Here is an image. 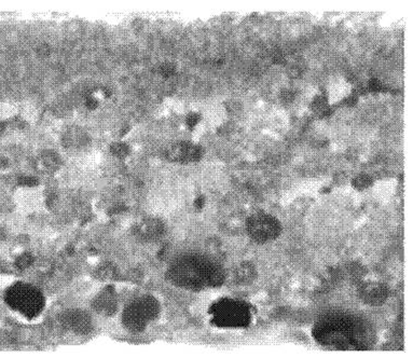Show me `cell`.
Returning <instances> with one entry per match:
<instances>
[{
	"label": "cell",
	"instance_id": "cell-23",
	"mask_svg": "<svg viewBox=\"0 0 413 358\" xmlns=\"http://www.w3.org/2000/svg\"><path fill=\"white\" fill-rule=\"evenodd\" d=\"M6 238H7V231L3 227H0V243L5 241Z\"/></svg>",
	"mask_w": 413,
	"mask_h": 358
},
{
	"label": "cell",
	"instance_id": "cell-18",
	"mask_svg": "<svg viewBox=\"0 0 413 358\" xmlns=\"http://www.w3.org/2000/svg\"><path fill=\"white\" fill-rule=\"evenodd\" d=\"M372 177H369L368 175H359L356 178L353 180V186L356 189H366L369 186H372Z\"/></svg>",
	"mask_w": 413,
	"mask_h": 358
},
{
	"label": "cell",
	"instance_id": "cell-4",
	"mask_svg": "<svg viewBox=\"0 0 413 358\" xmlns=\"http://www.w3.org/2000/svg\"><path fill=\"white\" fill-rule=\"evenodd\" d=\"M8 307L25 319L39 317L46 307L45 294L39 288L28 283H15L5 292Z\"/></svg>",
	"mask_w": 413,
	"mask_h": 358
},
{
	"label": "cell",
	"instance_id": "cell-12",
	"mask_svg": "<svg viewBox=\"0 0 413 358\" xmlns=\"http://www.w3.org/2000/svg\"><path fill=\"white\" fill-rule=\"evenodd\" d=\"M61 160L57 152L47 150L38 156L34 161L35 169L44 174H52L61 167Z\"/></svg>",
	"mask_w": 413,
	"mask_h": 358
},
{
	"label": "cell",
	"instance_id": "cell-20",
	"mask_svg": "<svg viewBox=\"0 0 413 358\" xmlns=\"http://www.w3.org/2000/svg\"><path fill=\"white\" fill-rule=\"evenodd\" d=\"M199 121L200 117L199 115H195V113H191V115H188L187 124L188 126H190V128H193V126H195Z\"/></svg>",
	"mask_w": 413,
	"mask_h": 358
},
{
	"label": "cell",
	"instance_id": "cell-24",
	"mask_svg": "<svg viewBox=\"0 0 413 358\" xmlns=\"http://www.w3.org/2000/svg\"><path fill=\"white\" fill-rule=\"evenodd\" d=\"M6 129H7V123H6V121L1 120V119H0V135L3 134Z\"/></svg>",
	"mask_w": 413,
	"mask_h": 358
},
{
	"label": "cell",
	"instance_id": "cell-21",
	"mask_svg": "<svg viewBox=\"0 0 413 358\" xmlns=\"http://www.w3.org/2000/svg\"><path fill=\"white\" fill-rule=\"evenodd\" d=\"M205 205V199L203 196H198L195 201V207L197 209H202Z\"/></svg>",
	"mask_w": 413,
	"mask_h": 358
},
{
	"label": "cell",
	"instance_id": "cell-17",
	"mask_svg": "<svg viewBox=\"0 0 413 358\" xmlns=\"http://www.w3.org/2000/svg\"><path fill=\"white\" fill-rule=\"evenodd\" d=\"M111 151L113 156H116L117 158L120 159H124L130 155V147L126 145V142H113V145L111 146Z\"/></svg>",
	"mask_w": 413,
	"mask_h": 358
},
{
	"label": "cell",
	"instance_id": "cell-2",
	"mask_svg": "<svg viewBox=\"0 0 413 358\" xmlns=\"http://www.w3.org/2000/svg\"><path fill=\"white\" fill-rule=\"evenodd\" d=\"M171 284L182 290L201 292L224 284L227 273L217 261L202 255H184L173 261L166 271Z\"/></svg>",
	"mask_w": 413,
	"mask_h": 358
},
{
	"label": "cell",
	"instance_id": "cell-14",
	"mask_svg": "<svg viewBox=\"0 0 413 358\" xmlns=\"http://www.w3.org/2000/svg\"><path fill=\"white\" fill-rule=\"evenodd\" d=\"M232 279L236 285H251L257 279V269L253 263H241L232 271Z\"/></svg>",
	"mask_w": 413,
	"mask_h": 358
},
{
	"label": "cell",
	"instance_id": "cell-3",
	"mask_svg": "<svg viewBox=\"0 0 413 358\" xmlns=\"http://www.w3.org/2000/svg\"><path fill=\"white\" fill-rule=\"evenodd\" d=\"M211 324L218 328L241 329L253 323V312L247 302L234 298H220L209 308Z\"/></svg>",
	"mask_w": 413,
	"mask_h": 358
},
{
	"label": "cell",
	"instance_id": "cell-7",
	"mask_svg": "<svg viewBox=\"0 0 413 358\" xmlns=\"http://www.w3.org/2000/svg\"><path fill=\"white\" fill-rule=\"evenodd\" d=\"M204 155L201 146L191 142H174L164 150L165 159L173 163H195L200 161Z\"/></svg>",
	"mask_w": 413,
	"mask_h": 358
},
{
	"label": "cell",
	"instance_id": "cell-10",
	"mask_svg": "<svg viewBox=\"0 0 413 358\" xmlns=\"http://www.w3.org/2000/svg\"><path fill=\"white\" fill-rule=\"evenodd\" d=\"M358 297L370 307H380L390 297L389 288L380 282H365L358 288Z\"/></svg>",
	"mask_w": 413,
	"mask_h": 358
},
{
	"label": "cell",
	"instance_id": "cell-15",
	"mask_svg": "<svg viewBox=\"0 0 413 358\" xmlns=\"http://www.w3.org/2000/svg\"><path fill=\"white\" fill-rule=\"evenodd\" d=\"M119 276V271L116 265L113 263H104L99 265L95 271V277L103 282H113Z\"/></svg>",
	"mask_w": 413,
	"mask_h": 358
},
{
	"label": "cell",
	"instance_id": "cell-11",
	"mask_svg": "<svg viewBox=\"0 0 413 358\" xmlns=\"http://www.w3.org/2000/svg\"><path fill=\"white\" fill-rule=\"evenodd\" d=\"M118 304L116 292L111 285L96 294L92 301L94 311L105 317H113L118 310Z\"/></svg>",
	"mask_w": 413,
	"mask_h": 358
},
{
	"label": "cell",
	"instance_id": "cell-22",
	"mask_svg": "<svg viewBox=\"0 0 413 358\" xmlns=\"http://www.w3.org/2000/svg\"><path fill=\"white\" fill-rule=\"evenodd\" d=\"M9 165V160L0 153V169H6Z\"/></svg>",
	"mask_w": 413,
	"mask_h": 358
},
{
	"label": "cell",
	"instance_id": "cell-13",
	"mask_svg": "<svg viewBox=\"0 0 413 358\" xmlns=\"http://www.w3.org/2000/svg\"><path fill=\"white\" fill-rule=\"evenodd\" d=\"M61 142L69 149H81L89 144V135L82 129L72 126L63 133Z\"/></svg>",
	"mask_w": 413,
	"mask_h": 358
},
{
	"label": "cell",
	"instance_id": "cell-5",
	"mask_svg": "<svg viewBox=\"0 0 413 358\" xmlns=\"http://www.w3.org/2000/svg\"><path fill=\"white\" fill-rule=\"evenodd\" d=\"M161 312L160 302L153 294H144L132 300L123 309L121 323L133 334H140L157 319Z\"/></svg>",
	"mask_w": 413,
	"mask_h": 358
},
{
	"label": "cell",
	"instance_id": "cell-9",
	"mask_svg": "<svg viewBox=\"0 0 413 358\" xmlns=\"http://www.w3.org/2000/svg\"><path fill=\"white\" fill-rule=\"evenodd\" d=\"M165 234V225L162 220L153 217L142 219L133 227V236L140 242H155Z\"/></svg>",
	"mask_w": 413,
	"mask_h": 358
},
{
	"label": "cell",
	"instance_id": "cell-16",
	"mask_svg": "<svg viewBox=\"0 0 413 358\" xmlns=\"http://www.w3.org/2000/svg\"><path fill=\"white\" fill-rule=\"evenodd\" d=\"M36 263V258L30 252H23L15 258L13 265L19 271H25Z\"/></svg>",
	"mask_w": 413,
	"mask_h": 358
},
{
	"label": "cell",
	"instance_id": "cell-19",
	"mask_svg": "<svg viewBox=\"0 0 413 358\" xmlns=\"http://www.w3.org/2000/svg\"><path fill=\"white\" fill-rule=\"evenodd\" d=\"M19 182L25 187H34L38 184L37 178L30 176V175H25V176L20 177V178H19Z\"/></svg>",
	"mask_w": 413,
	"mask_h": 358
},
{
	"label": "cell",
	"instance_id": "cell-6",
	"mask_svg": "<svg viewBox=\"0 0 413 358\" xmlns=\"http://www.w3.org/2000/svg\"><path fill=\"white\" fill-rule=\"evenodd\" d=\"M249 236L257 243L265 244L276 240L282 232L280 220L270 214L257 213L246 223Z\"/></svg>",
	"mask_w": 413,
	"mask_h": 358
},
{
	"label": "cell",
	"instance_id": "cell-8",
	"mask_svg": "<svg viewBox=\"0 0 413 358\" xmlns=\"http://www.w3.org/2000/svg\"><path fill=\"white\" fill-rule=\"evenodd\" d=\"M59 321L61 328L79 336L89 335L93 329L91 315L82 309H69L61 312Z\"/></svg>",
	"mask_w": 413,
	"mask_h": 358
},
{
	"label": "cell",
	"instance_id": "cell-1",
	"mask_svg": "<svg viewBox=\"0 0 413 358\" xmlns=\"http://www.w3.org/2000/svg\"><path fill=\"white\" fill-rule=\"evenodd\" d=\"M312 337L316 343L335 351H366L372 348L374 334L370 325L356 315L330 312L315 321Z\"/></svg>",
	"mask_w": 413,
	"mask_h": 358
}]
</instances>
